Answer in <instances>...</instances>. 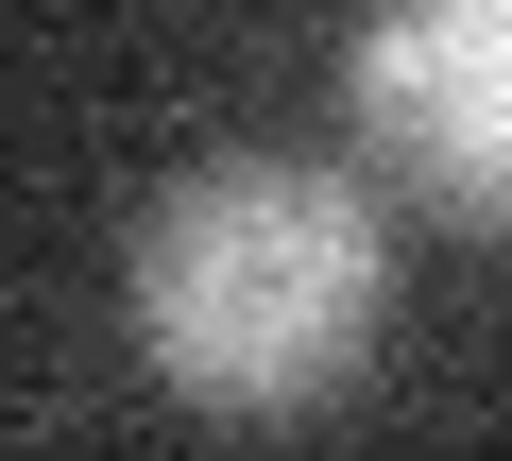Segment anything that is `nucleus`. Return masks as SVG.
<instances>
[{
	"mask_svg": "<svg viewBox=\"0 0 512 461\" xmlns=\"http://www.w3.org/2000/svg\"><path fill=\"white\" fill-rule=\"evenodd\" d=\"M137 359L188 410H308L376 342V205L308 154H205L137 222Z\"/></svg>",
	"mask_w": 512,
	"mask_h": 461,
	"instance_id": "f257e3e1",
	"label": "nucleus"
},
{
	"mask_svg": "<svg viewBox=\"0 0 512 461\" xmlns=\"http://www.w3.org/2000/svg\"><path fill=\"white\" fill-rule=\"evenodd\" d=\"M342 86L359 154L427 222H512V0H376Z\"/></svg>",
	"mask_w": 512,
	"mask_h": 461,
	"instance_id": "f03ea898",
	"label": "nucleus"
}]
</instances>
